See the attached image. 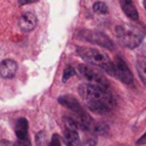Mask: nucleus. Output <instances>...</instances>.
I'll return each instance as SVG.
<instances>
[{
	"mask_svg": "<svg viewBox=\"0 0 146 146\" xmlns=\"http://www.w3.org/2000/svg\"><path fill=\"white\" fill-rule=\"evenodd\" d=\"M79 95L89 110L95 113H106L112 110L115 102L107 87L83 83L79 87Z\"/></svg>",
	"mask_w": 146,
	"mask_h": 146,
	"instance_id": "obj_1",
	"label": "nucleus"
},
{
	"mask_svg": "<svg viewBox=\"0 0 146 146\" xmlns=\"http://www.w3.org/2000/svg\"><path fill=\"white\" fill-rule=\"evenodd\" d=\"M76 52L86 62H88L92 65L99 66L108 74L115 76L114 63L110 59L108 55L106 52H104L103 50H98L95 48H88V47H78Z\"/></svg>",
	"mask_w": 146,
	"mask_h": 146,
	"instance_id": "obj_2",
	"label": "nucleus"
},
{
	"mask_svg": "<svg viewBox=\"0 0 146 146\" xmlns=\"http://www.w3.org/2000/svg\"><path fill=\"white\" fill-rule=\"evenodd\" d=\"M115 34L122 46L127 48H131V49L138 47L144 38L143 30L131 24L119 25L115 30Z\"/></svg>",
	"mask_w": 146,
	"mask_h": 146,
	"instance_id": "obj_3",
	"label": "nucleus"
},
{
	"mask_svg": "<svg viewBox=\"0 0 146 146\" xmlns=\"http://www.w3.org/2000/svg\"><path fill=\"white\" fill-rule=\"evenodd\" d=\"M78 71L90 83L99 84V86H104V87H108L107 80L103 76V74L97 68H95V67H92L90 65H87V64H80L78 66Z\"/></svg>",
	"mask_w": 146,
	"mask_h": 146,
	"instance_id": "obj_4",
	"label": "nucleus"
},
{
	"mask_svg": "<svg viewBox=\"0 0 146 146\" xmlns=\"http://www.w3.org/2000/svg\"><path fill=\"white\" fill-rule=\"evenodd\" d=\"M80 36L86 40L87 42H91V43H96L99 44L102 47H105L107 49H113V42L110 40V38L107 35H105L102 32H97V31H82L80 33Z\"/></svg>",
	"mask_w": 146,
	"mask_h": 146,
	"instance_id": "obj_5",
	"label": "nucleus"
},
{
	"mask_svg": "<svg viewBox=\"0 0 146 146\" xmlns=\"http://www.w3.org/2000/svg\"><path fill=\"white\" fill-rule=\"evenodd\" d=\"M114 63V67H115V76L117 79H120L122 82L127 83V84H131L133 81V76L131 71L129 70L128 65L125 64V62L121 58V57H116Z\"/></svg>",
	"mask_w": 146,
	"mask_h": 146,
	"instance_id": "obj_6",
	"label": "nucleus"
},
{
	"mask_svg": "<svg viewBox=\"0 0 146 146\" xmlns=\"http://www.w3.org/2000/svg\"><path fill=\"white\" fill-rule=\"evenodd\" d=\"M36 23H38V18L31 11H26V13L22 14L19 19H18V26L24 32L32 31L36 26Z\"/></svg>",
	"mask_w": 146,
	"mask_h": 146,
	"instance_id": "obj_7",
	"label": "nucleus"
},
{
	"mask_svg": "<svg viewBox=\"0 0 146 146\" xmlns=\"http://www.w3.org/2000/svg\"><path fill=\"white\" fill-rule=\"evenodd\" d=\"M58 103L62 104L63 106H65L66 108H68L71 112L74 113V115H79L81 113H83V108L81 106V104L72 96L70 95H65V96H60L58 98Z\"/></svg>",
	"mask_w": 146,
	"mask_h": 146,
	"instance_id": "obj_8",
	"label": "nucleus"
},
{
	"mask_svg": "<svg viewBox=\"0 0 146 146\" xmlns=\"http://www.w3.org/2000/svg\"><path fill=\"white\" fill-rule=\"evenodd\" d=\"M17 72V63L14 59L7 58L0 63V75L5 79H11Z\"/></svg>",
	"mask_w": 146,
	"mask_h": 146,
	"instance_id": "obj_9",
	"label": "nucleus"
},
{
	"mask_svg": "<svg viewBox=\"0 0 146 146\" xmlns=\"http://www.w3.org/2000/svg\"><path fill=\"white\" fill-rule=\"evenodd\" d=\"M122 10L124 11V14L132 21H137L138 19V11L133 5L132 0H119Z\"/></svg>",
	"mask_w": 146,
	"mask_h": 146,
	"instance_id": "obj_10",
	"label": "nucleus"
},
{
	"mask_svg": "<svg viewBox=\"0 0 146 146\" xmlns=\"http://www.w3.org/2000/svg\"><path fill=\"white\" fill-rule=\"evenodd\" d=\"M27 129H29L27 120L24 117H19L15 123V132L18 140L27 139Z\"/></svg>",
	"mask_w": 146,
	"mask_h": 146,
	"instance_id": "obj_11",
	"label": "nucleus"
},
{
	"mask_svg": "<svg viewBox=\"0 0 146 146\" xmlns=\"http://www.w3.org/2000/svg\"><path fill=\"white\" fill-rule=\"evenodd\" d=\"M79 133L76 129L66 128L64 132V143L66 146H76L79 144Z\"/></svg>",
	"mask_w": 146,
	"mask_h": 146,
	"instance_id": "obj_12",
	"label": "nucleus"
},
{
	"mask_svg": "<svg viewBox=\"0 0 146 146\" xmlns=\"http://www.w3.org/2000/svg\"><path fill=\"white\" fill-rule=\"evenodd\" d=\"M136 66H137L138 75H139L141 82L144 84H146V60H143V59L138 60L137 64H136Z\"/></svg>",
	"mask_w": 146,
	"mask_h": 146,
	"instance_id": "obj_13",
	"label": "nucleus"
},
{
	"mask_svg": "<svg viewBox=\"0 0 146 146\" xmlns=\"http://www.w3.org/2000/svg\"><path fill=\"white\" fill-rule=\"evenodd\" d=\"M92 9H94V11L97 13V14H103V15H105V14L108 13V8H107L106 3L103 2V1H97V2H95L94 6H92Z\"/></svg>",
	"mask_w": 146,
	"mask_h": 146,
	"instance_id": "obj_14",
	"label": "nucleus"
},
{
	"mask_svg": "<svg viewBox=\"0 0 146 146\" xmlns=\"http://www.w3.org/2000/svg\"><path fill=\"white\" fill-rule=\"evenodd\" d=\"M73 74H74V68L70 65L66 66V68L64 70V73H63V81H67Z\"/></svg>",
	"mask_w": 146,
	"mask_h": 146,
	"instance_id": "obj_15",
	"label": "nucleus"
},
{
	"mask_svg": "<svg viewBox=\"0 0 146 146\" xmlns=\"http://www.w3.org/2000/svg\"><path fill=\"white\" fill-rule=\"evenodd\" d=\"M49 146H62V141H60V138L58 135H52Z\"/></svg>",
	"mask_w": 146,
	"mask_h": 146,
	"instance_id": "obj_16",
	"label": "nucleus"
},
{
	"mask_svg": "<svg viewBox=\"0 0 146 146\" xmlns=\"http://www.w3.org/2000/svg\"><path fill=\"white\" fill-rule=\"evenodd\" d=\"M14 146H31V145H30V141H29V138H27V139H24V140H18L17 143L14 144Z\"/></svg>",
	"mask_w": 146,
	"mask_h": 146,
	"instance_id": "obj_17",
	"label": "nucleus"
},
{
	"mask_svg": "<svg viewBox=\"0 0 146 146\" xmlns=\"http://www.w3.org/2000/svg\"><path fill=\"white\" fill-rule=\"evenodd\" d=\"M36 1H39V0H18V3H19L21 6H23V5L33 3V2H36Z\"/></svg>",
	"mask_w": 146,
	"mask_h": 146,
	"instance_id": "obj_18",
	"label": "nucleus"
},
{
	"mask_svg": "<svg viewBox=\"0 0 146 146\" xmlns=\"http://www.w3.org/2000/svg\"><path fill=\"white\" fill-rule=\"evenodd\" d=\"M145 143H146V133H144V135L139 138V140L137 141V144H138V145H143V144H145Z\"/></svg>",
	"mask_w": 146,
	"mask_h": 146,
	"instance_id": "obj_19",
	"label": "nucleus"
},
{
	"mask_svg": "<svg viewBox=\"0 0 146 146\" xmlns=\"http://www.w3.org/2000/svg\"><path fill=\"white\" fill-rule=\"evenodd\" d=\"M0 146H14V145L8 140H0Z\"/></svg>",
	"mask_w": 146,
	"mask_h": 146,
	"instance_id": "obj_20",
	"label": "nucleus"
},
{
	"mask_svg": "<svg viewBox=\"0 0 146 146\" xmlns=\"http://www.w3.org/2000/svg\"><path fill=\"white\" fill-rule=\"evenodd\" d=\"M144 7H145V9H146V0H144Z\"/></svg>",
	"mask_w": 146,
	"mask_h": 146,
	"instance_id": "obj_21",
	"label": "nucleus"
}]
</instances>
